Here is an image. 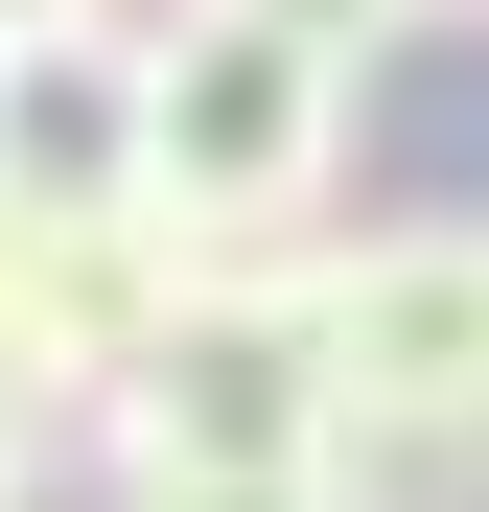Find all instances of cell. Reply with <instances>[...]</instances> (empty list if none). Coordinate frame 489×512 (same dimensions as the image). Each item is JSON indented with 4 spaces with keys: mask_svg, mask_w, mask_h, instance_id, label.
I'll list each match as a JSON object with an SVG mask.
<instances>
[{
    "mask_svg": "<svg viewBox=\"0 0 489 512\" xmlns=\"http://www.w3.org/2000/svg\"><path fill=\"white\" fill-rule=\"evenodd\" d=\"M350 233V210H326ZM326 233H163V326L140 373L70 419L117 466H326V419H350V373H326Z\"/></svg>",
    "mask_w": 489,
    "mask_h": 512,
    "instance_id": "cell-1",
    "label": "cell"
},
{
    "mask_svg": "<svg viewBox=\"0 0 489 512\" xmlns=\"http://www.w3.org/2000/svg\"><path fill=\"white\" fill-rule=\"evenodd\" d=\"M350 117H373V70L233 24V0H140V210L163 233H326Z\"/></svg>",
    "mask_w": 489,
    "mask_h": 512,
    "instance_id": "cell-2",
    "label": "cell"
},
{
    "mask_svg": "<svg viewBox=\"0 0 489 512\" xmlns=\"http://www.w3.org/2000/svg\"><path fill=\"white\" fill-rule=\"evenodd\" d=\"M326 373L350 419H489V187L326 233Z\"/></svg>",
    "mask_w": 489,
    "mask_h": 512,
    "instance_id": "cell-3",
    "label": "cell"
},
{
    "mask_svg": "<svg viewBox=\"0 0 489 512\" xmlns=\"http://www.w3.org/2000/svg\"><path fill=\"white\" fill-rule=\"evenodd\" d=\"M0 210H47V233L140 210V24H24L0 47Z\"/></svg>",
    "mask_w": 489,
    "mask_h": 512,
    "instance_id": "cell-4",
    "label": "cell"
},
{
    "mask_svg": "<svg viewBox=\"0 0 489 512\" xmlns=\"http://www.w3.org/2000/svg\"><path fill=\"white\" fill-rule=\"evenodd\" d=\"M326 512H489V419H326Z\"/></svg>",
    "mask_w": 489,
    "mask_h": 512,
    "instance_id": "cell-5",
    "label": "cell"
},
{
    "mask_svg": "<svg viewBox=\"0 0 489 512\" xmlns=\"http://www.w3.org/2000/svg\"><path fill=\"white\" fill-rule=\"evenodd\" d=\"M94 512H326V466H117Z\"/></svg>",
    "mask_w": 489,
    "mask_h": 512,
    "instance_id": "cell-6",
    "label": "cell"
},
{
    "mask_svg": "<svg viewBox=\"0 0 489 512\" xmlns=\"http://www.w3.org/2000/svg\"><path fill=\"white\" fill-rule=\"evenodd\" d=\"M233 24H280V47H326V70H396V47H420V0H233Z\"/></svg>",
    "mask_w": 489,
    "mask_h": 512,
    "instance_id": "cell-7",
    "label": "cell"
},
{
    "mask_svg": "<svg viewBox=\"0 0 489 512\" xmlns=\"http://www.w3.org/2000/svg\"><path fill=\"white\" fill-rule=\"evenodd\" d=\"M24 24H140V0H0V47H24Z\"/></svg>",
    "mask_w": 489,
    "mask_h": 512,
    "instance_id": "cell-8",
    "label": "cell"
},
{
    "mask_svg": "<svg viewBox=\"0 0 489 512\" xmlns=\"http://www.w3.org/2000/svg\"><path fill=\"white\" fill-rule=\"evenodd\" d=\"M420 24H489V0H420Z\"/></svg>",
    "mask_w": 489,
    "mask_h": 512,
    "instance_id": "cell-9",
    "label": "cell"
},
{
    "mask_svg": "<svg viewBox=\"0 0 489 512\" xmlns=\"http://www.w3.org/2000/svg\"><path fill=\"white\" fill-rule=\"evenodd\" d=\"M0 512H24V466H0Z\"/></svg>",
    "mask_w": 489,
    "mask_h": 512,
    "instance_id": "cell-10",
    "label": "cell"
}]
</instances>
